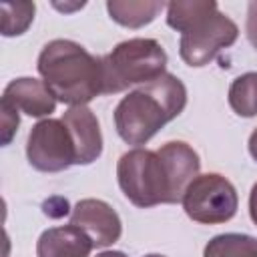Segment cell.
I'll return each instance as SVG.
<instances>
[{"instance_id": "cell-1", "label": "cell", "mask_w": 257, "mask_h": 257, "mask_svg": "<svg viewBox=\"0 0 257 257\" xmlns=\"http://www.w3.org/2000/svg\"><path fill=\"white\" fill-rule=\"evenodd\" d=\"M185 104V84L177 76L165 72L161 78L122 96L114 108L116 133L126 145H147L169 120L183 112Z\"/></svg>"}, {"instance_id": "cell-2", "label": "cell", "mask_w": 257, "mask_h": 257, "mask_svg": "<svg viewBox=\"0 0 257 257\" xmlns=\"http://www.w3.org/2000/svg\"><path fill=\"white\" fill-rule=\"evenodd\" d=\"M38 72L52 96L70 106H86L102 94V60L72 40H52L38 56Z\"/></svg>"}, {"instance_id": "cell-3", "label": "cell", "mask_w": 257, "mask_h": 257, "mask_svg": "<svg viewBox=\"0 0 257 257\" xmlns=\"http://www.w3.org/2000/svg\"><path fill=\"white\" fill-rule=\"evenodd\" d=\"M167 24L181 32L179 52L189 66L209 64L237 36V24L217 10L213 0H189L167 4Z\"/></svg>"}, {"instance_id": "cell-4", "label": "cell", "mask_w": 257, "mask_h": 257, "mask_svg": "<svg viewBox=\"0 0 257 257\" xmlns=\"http://www.w3.org/2000/svg\"><path fill=\"white\" fill-rule=\"evenodd\" d=\"M116 177L124 197L137 207H155L161 203H179L169 167L159 151H126L116 165Z\"/></svg>"}, {"instance_id": "cell-5", "label": "cell", "mask_w": 257, "mask_h": 257, "mask_svg": "<svg viewBox=\"0 0 257 257\" xmlns=\"http://www.w3.org/2000/svg\"><path fill=\"white\" fill-rule=\"evenodd\" d=\"M102 60V94H116L135 84H149L165 74L167 54L153 38H131Z\"/></svg>"}, {"instance_id": "cell-6", "label": "cell", "mask_w": 257, "mask_h": 257, "mask_svg": "<svg viewBox=\"0 0 257 257\" xmlns=\"http://www.w3.org/2000/svg\"><path fill=\"white\" fill-rule=\"evenodd\" d=\"M183 209L189 219L203 225L225 223L237 213V191L223 175H199L183 195Z\"/></svg>"}, {"instance_id": "cell-7", "label": "cell", "mask_w": 257, "mask_h": 257, "mask_svg": "<svg viewBox=\"0 0 257 257\" xmlns=\"http://www.w3.org/2000/svg\"><path fill=\"white\" fill-rule=\"evenodd\" d=\"M26 157L28 163L42 173H58L76 165V149L62 118H44L32 126Z\"/></svg>"}, {"instance_id": "cell-8", "label": "cell", "mask_w": 257, "mask_h": 257, "mask_svg": "<svg viewBox=\"0 0 257 257\" xmlns=\"http://www.w3.org/2000/svg\"><path fill=\"white\" fill-rule=\"evenodd\" d=\"M70 225L78 227L88 235L92 245L96 247H108L114 241H118L122 233L120 219L116 211L100 201V199H82L74 205L70 215Z\"/></svg>"}, {"instance_id": "cell-9", "label": "cell", "mask_w": 257, "mask_h": 257, "mask_svg": "<svg viewBox=\"0 0 257 257\" xmlns=\"http://www.w3.org/2000/svg\"><path fill=\"white\" fill-rule=\"evenodd\" d=\"M62 122L68 126L74 149L76 165H90L102 153V135L94 112L88 106H70L62 114Z\"/></svg>"}, {"instance_id": "cell-10", "label": "cell", "mask_w": 257, "mask_h": 257, "mask_svg": "<svg viewBox=\"0 0 257 257\" xmlns=\"http://www.w3.org/2000/svg\"><path fill=\"white\" fill-rule=\"evenodd\" d=\"M2 98L8 100L14 108L36 118L54 112V106H56V98L52 96L44 80H36L30 76L14 78L12 82H8Z\"/></svg>"}, {"instance_id": "cell-11", "label": "cell", "mask_w": 257, "mask_h": 257, "mask_svg": "<svg viewBox=\"0 0 257 257\" xmlns=\"http://www.w3.org/2000/svg\"><path fill=\"white\" fill-rule=\"evenodd\" d=\"M92 241L74 225L46 229L36 243V257H88Z\"/></svg>"}, {"instance_id": "cell-12", "label": "cell", "mask_w": 257, "mask_h": 257, "mask_svg": "<svg viewBox=\"0 0 257 257\" xmlns=\"http://www.w3.org/2000/svg\"><path fill=\"white\" fill-rule=\"evenodd\" d=\"M163 8H165L163 2H151V0H110L106 2V10L110 18L126 28H141L153 22Z\"/></svg>"}, {"instance_id": "cell-13", "label": "cell", "mask_w": 257, "mask_h": 257, "mask_svg": "<svg viewBox=\"0 0 257 257\" xmlns=\"http://www.w3.org/2000/svg\"><path fill=\"white\" fill-rule=\"evenodd\" d=\"M203 257H257V239L241 233H225L213 237Z\"/></svg>"}, {"instance_id": "cell-14", "label": "cell", "mask_w": 257, "mask_h": 257, "mask_svg": "<svg viewBox=\"0 0 257 257\" xmlns=\"http://www.w3.org/2000/svg\"><path fill=\"white\" fill-rule=\"evenodd\" d=\"M229 104L239 116H257V72H247L233 80Z\"/></svg>"}, {"instance_id": "cell-15", "label": "cell", "mask_w": 257, "mask_h": 257, "mask_svg": "<svg viewBox=\"0 0 257 257\" xmlns=\"http://www.w3.org/2000/svg\"><path fill=\"white\" fill-rule=\"evenodd\" d=\"M2 34L18 36L26 32V28L34 20V2H2Z\"/></svg>"}, {"instance_id": "cell-16", "label": "cell", "mask_w": 257, "mask_h": 257, "mask_svg": "<svg viewBox=\"0 0 257 257\" xmlns=\"http://www.w3.org/2000/svg\"><path fill=\"white\" fill-rule=\"evenodd\" d=\"M0 110H2V145H8V143L12 141L16 128H18V122H20V118H18V108H14L8 100L2 98Z\"/></svg>"}, {"instance_id": "cell-17", "label": "cell", "mask_w": 257, "mask_h": 257, "mask_svg": "<svg viewBox=\"0 0 257 257\" xmlns=\"http://www.w3.org/2000/svg\"><path fill=\"white\" fill-rule=\"evenodd\" d=\"M247 36L257 50V2H249L247 6Z\"/></svg>"}, {"instance_id": "cell-18", "label": "cell", "mask_w": 257, "mask_h": 257, "mask_svg": "<svg viewBox=\"0 0 257 257\" xmlns=\"http://www.w3.org/2000/svg\"><path fill=\"white\" fill-rule=\"evenodd\" d=\"M249 215H251L253 223L257 225V183L253 185L251 195H249Z\"/></svg>"}, {"instance_id": "cell-19", "label": "cell", "mask_w": 257, "mask_h": 257, "mask_svg": "<svg viewBox=\"0 0 257 257\" xmlns=\"http://www.w3.org/2000/svg\"><path fill=\"white\" fill-rule=\"evenodd\" d=\"M249 153H251V157L257 161V128L251 133V137H249Z\"/></svg>"}, {"instance_id": "cell-20", "label": "cell", "mask_w": 257, "mask_h": 257, "mask_svg": "<svg viewBox=\"0 0 257 257\" xmlns=\"http://www.w3.org/2000/svg\"><path fill=\"white\" fill-rule=\"evenodd\" d=\"M84 6V2H76V4H54V8H58V10H64V12H70V10H78V8H82Z\"/></svg>"}, {"instance_id": "cell-21", "label": "cell", "mask_w": 257, "mask_h": 257, "mask_svg": "<svg viewBox=\"0 0 257 257\" xmlns=\"http://www.w3.org/2000/svg\"><path fill=\"white\" fill-rule=\"evenodd\" d=\"M96 257H126L122 251H102V253H98Z\"/></svg>"}, {"instance_id": "cell-22", "label": "cell", "mask_w": 257, "mask_h": 257, "mask_svg": "<svg viewBox=\"0 0 257 257\" xmlns=\"http://www.w3.org/2000/svg\"><path fill=\"white\" fill-rule=\"evenodd\" d=\"M145 257H165V255H159V253H151V255H145Z\"/></svg>"}]
</instances>
